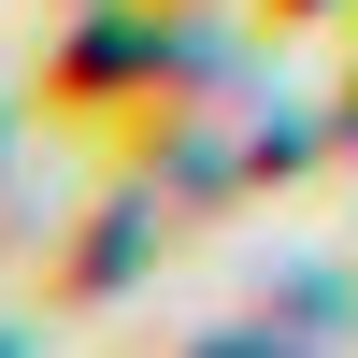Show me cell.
I'll list each match as a JSON object with an SVG mask.
<instances>
[{
  "label": "cell",
  "instance_id": "obj_1",
  "mask_svg": "<svg viewBox=\"0 0 358 358\" xmlns=\"http://www.w3.org/2000/svg\"><path fill=\"white\" fill-rule=\"evenodd\" d=\"M273 15H315V0H273Z\"/></svg>",
  "mask_w": 358,
  "mask_h": 358
},
{
  "label": "cell",
  "instance_id": "obj_2",
  "mask_svg": "<svg viewBox=\"0 0 358 358\" xmlns=\"http://www.w3.org/2000/svg\"><path fill=\"white\" fill-rule=\"evenodd\" d=\"M344 129H358V86H344Z\"/></svg>",
  "mask_w": 358,
  "mask_h": 358
}]
</instances>
